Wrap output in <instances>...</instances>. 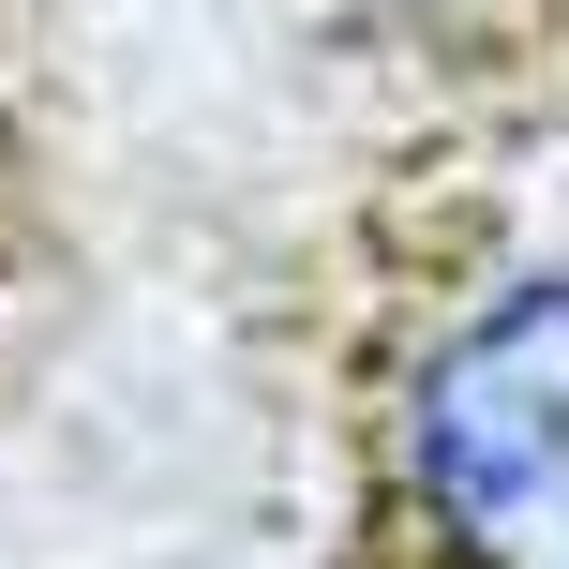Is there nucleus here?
Here are the masks:
<instances>
[{
	"instance_id": "f257e3e1",
	"label": "nucleus",
	"mask_w": 569,
	"mask_h": 569,
	"mask_svg": "<svg viewBox=\"0 0 569 569\" xmlns=\"http://www.w3.org/2000/svg\"><path fill=\"white\" fill-rule=\"evenodd\" d=\"M315 345L330 569H569V136L420 120L345 196Z\"/></svg>"
},
{
	"instance_id": "f03ea898",
	"label": "nucleus",
	"mask_w": 569,
	"mask_h": 569,
	"mask_svg": "<svg viewBox=\"0 0 569 569\" xmlns=\"http://www.w3.org/2000/svg\"><path fill=\"white\" fill-rule=\"evenodd\" d=\"M46 300H60V106L30 60V16L0 0V360L46 330Z\"/></svg>"
}]
</instances>
